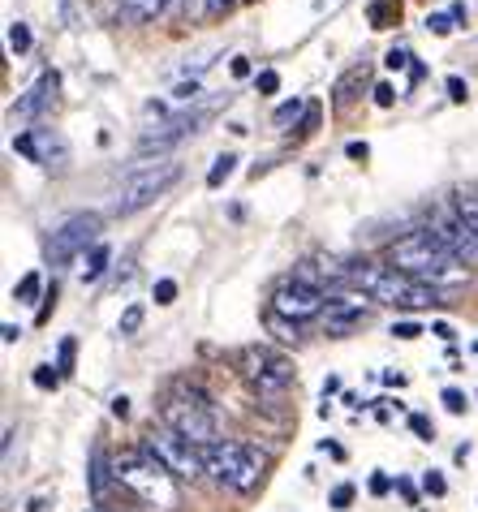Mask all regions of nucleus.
Returning <instances> with one entry per match:
<instances>
[{"label": "nucleus", "mask_w": 478, "mask_h": 512, "mask_svg": "<svg viewBox=\"0 0 478 512\" xmlns=\"http://www.w3.org/2000/svg\"><path fill=\"white\" fill-rule=\"evenodd\" d=\"M388 267H397V272H405V276H414V280L431 284L435 293H440V289H461V284H470V267L461 263V259H453V254H448L427 229L405 233L401 241H392V246H388Z\"/></svg>", "instance_id": "nucleus-1"}, {"label": "nucleus", "mask_w": 478, "mask_h": 512, "mask_svg": "<svg viewBox=\"0 0 478 512\" xmlns=\"http://www.w3.org/2000/svg\"><path fill=\"white\" fill-rule=\"evenodd\" d=\"M112 478H117L121 487L130 491L143 508H151V512H173L181 504L177 474H168V469L151 457L147 448H134V452H125V457H117V465H112Z\"/></svg>", "instance_id": "nucleus-2"}, {"label": "nucleus", "mask_w": 478, "mask_h": 512, "mask_svg": "<svg viewBox=\"0 0 478 512\" xmlns=\"http://www.w3.org/2000/svg\"><path fill=\"white\" fill-rule=\"evenodd\" d=\"M349 280H354L375 306H397V310H427V306H440V293H435L431 284L405 276V272H397V267L358 263Z\"/></svg>", "instance_id": "nucleus-3"}, {"label": "nucleus", "mask_w": 478, "mask_h": 512, "mask_svg": "<svg viewBox=\"0 0 478 512\" xmlns=\"http://www.w3.org/2000/svg\"><path fill=\"white\" fill-rule=\"evenodd\" d=\"M181 181V164L177 160H156V164H138L130 177L117 186V194H112V207H108V216H138L143 207H151L156 198H164L168 190H173Z\"/></svg>", "instance_id": "nucleus-4"}, {"label": "nucleus", "mask_w": 478, "mask_h": 512, "mask_svg": "<svg viewBox=\"0 0 478 512\" xmlns=\"http://www.w3.org/2000/svg\"><path fill=\"white\" fill-rule=\"evenodd\" d=\"M203 465L220 487L233 491H255L267 474V457L255 444H242V439H220V444L203 448Z\"/></svg>", "instance_id": "nucleus-5"}, {"label": "nucleus", "mask_w": 478, "mask_h": 512, "mask_svg": "<svg viewBox=\"0 0 478 512\" xmlns=\"http://www.w3.org/2000/svg\"><path fill=\"white\" fill-rule=\"evenodd\" d=\"M160 418H164L168 431H177L181 439H190L194 448L220 444V426H216V418H212V405H207V396L194 392V388L168 392L164 405H160Z\"/></svg>", "instance_id": "nucleus-6"}, {"label": "nucleus", "mask_w": 478, "mask_h": 512, "mask_svg": "<svg viewBox=\"0 0 478 512\" xmlns=\"http://www.w3.org/2000/svg\"><path fill=\"white\" fill-rule=\"evenodd\" d=\"M293 362L285 358V353H276V349H246L242 353V379L250 383V392L263 396V401H280L285 396V388L293 383Z\"/></svg>", "instance_id": "nucleus-7"}, {"label": "nucleus", "mask_w": 478, "mask_h": 512, "mask_svg": "<svg viewBox=\"0 0 478 512\" xmlns=\"http://www.w3.org/2000/svg\"><path fill=\"white\" fill-rule=\"evenodd\" d=\"M100 216L95 211H78V216H69L61 229L48 237V263L52 267H69L78 259V254H87L100 246Z\"/></svg>", "instance_id": "nucleus-8"}, {"label": "nucleus", "mask_w": 478, "mask_h": 512, "mask_svg": "<svg viewBox=\"0 0 478 512\" xmlns=\"http://www.w3.org/2000/svg\"><path fill=\"white\" fill-rule=\"evenodd\" d=\"M143 448L168 469V474H177V478H199V474H207L203 448H194L190 439H181L177 431H168V426H160V431H147L143 435Z\"/></svg>", "instance_id": "nucleus-9"}, {"label": "nucleus", "mask_w": 478, "mask_h": 512, "mask_svg": "<svg viewBox=\"0 0 478 512\" xmlns=\"http://www.w3.org/2000/svg\"><path fill=\"white\" fill-rule=\"evenodd\" d=\"M323 306H328L323 289H315V284H306V280H298V276H289V280L272 293V315L289 319V323L315 319V315H323Z\"/></svg>", "instance_id": "nucleus-10"}, {"label": "nucleus", "mask_w": 478, "mask_h": 512, "mask_svg": "<svg viewBox=\"0 0 478 512\" xmlns=\"http://www.w3.org/2000/svg\"><path fill=\"white\" fill-rule=\"evenodd\" d=\"M427 233L440 241V246L453 254V259H461V263H478V237L461 224V216L453 211V203L448 207H435L431 211V224H427Z\"/></svg>", "instance_id": "nucleus-11"}, {"label": "nucleus", "mask_w": 478, "mask_h": 512, "mask_svg": "<svg viewBox=\"0 0 478 512\" xmlns=\"http://www.w3.org/2000/svg\"><path fill=\"white\" fill-rule=\"evenodd\" d=\"M371 297L367 293H332L328 297V306H323V327H328L332 336H345V332H354V327H362L371 319Z\"/></svg>", "instance_id": "nucleus-12"}, {"label": "nucleus", "mask_w": 478, "mask_h": 512, "mask_svg": "<svg viewBox=\"0 0 478 512\" xmlns=\"http://www.w3.org/2000/svg\"><path fill=\"white\" fill-rule=\"evenodd\" d=\"M13 151H22L26 160H35L44 168H65L69 164V142L56 130H35V134L13 138Z\"/></svg>", "instance_id": "nucleus-13"}, {"label": "nucleus", "mask_w": 478, "mask_h": 512, "mask_svg": "<svg viewBox=\"0 0 478 512\" xmlns=\"http://www.w3.org/2000/svg\"><path fill=\"white\" fill-rule=\"evenodd\" d=\"M56 91H61V78H56V69H44L35 87L26 91V95L18 99V104H13L9 117H13V121H39L44 112H52V108H56Z\"/></svg>", "instance_id": "nucleus-14"}, {"label": "nucleus", "mask_w": 478, "mask_h": 512, "mask_svg": "<svg viewBox=\"0 0 478 512\" xmlns=\"http://www.w3.org/2000/svg\"><path fill=\"white\" fill-rule=\"evenodd\" d=\"M108 263H112V246H108V241H100V246L87 254V267L78 272V280H82V284H95V280L108 272Z\"/></svg>", "instance_id": "nucleus-15"}, {"label": "nucleus", "mask_w": 478, "mask_h": 512, "mask_svg": "<svg viewBox=\"0 0 478 512\" xmlns=\"http://www.w3.org/2000/svg\"><path fill=\"white\" fill-rule=\"evenodd\" d=\"M453 211L461 216V224H466V229L478 237V194L474 190H457L453 194Z\"/></svg>", "instance_id": "nucleus-16"}, {"label": "nucleus", "mask_w": 478, "mask_h": 512, "mask_svg": "<svg viewBox=\"0 0 478 512\" xmlns=\"http://www.w3.org/2000/svg\"><path fill=\"white\" fill-rule=\"evenodd\" d=\"M168 0H121V9H125V18L130 22H151V18H160Z\"/></svg>", "instance_id": "nucleus-17"}, {"label": "nucleus", "mask_w": 478, "mask_h": 512, "mask_svg": "<svg viewBox=\"0 0 478 512\" xmlns=\"http://www.w3.org/2000/svg\"><path fill=\"white\" fill-rule=\"evenodd\" d=\"M91 495H95V500H104V487H108V452L104 448H95L91 452Z\"/></svg>", "instance_id": "nucleus-18"}, {"label": "nucleus", "mask_w": 478, "mask_h": 512, "mask_svg": "<svg viewBox=\"0 0 478 512\" xmlns=\"http://www.w3.org/2000/svg\"><path fill=\"white\" fill-rule=\"evenodd\" d=\"M233 168H237V155H229V151H224V155H216V160H212V173H207V186H212V190H220L224 181L233 177Z\"/></svg>", "instance_id": "nucleus-19"}, {"label": "nucleus", "mask_w": 478, "mask_h": 512, "mask_svg": "<svg viewBox=\"0 0 478 512\" xmlns=\"http://www.w3.org/2000/svg\"><path fill=\"white\" fill-rule=\"evenodd\" d=\"M143 319H147V310H143V302H130L121 310V323H117V332L121 336H134L138 327H143Z\"/></svg>", "instance_id": "nucleus-20"}, {"label": "nucleus", "mask_w": 478, "mask_h": 512, "mask_svg": "<svg viewBox=\"0 0 478 512\" xmlns=\"http://www.w3.org/2000/svg\"><path fill=\"white\" fill-rule=\"evenodd\" d=\"M9 52L13 56L31 52V26H26V22H9Z\"/></svg>", "instance_id": "nucleus-21"}, {"label": "nucleus", "mask_w": 478, "mask_h": 512, "mask_svg": "<svg viewBox=\"0 0 478 512\" xmlns=\"http://www.w3.org/2000/svg\"><path fill=\"white\" fill-rule=\"evenodd\" d=\"M453 22H457L453 13H431V18H427V31L444 39V35H453Z\"/></svg>", "instance_id": "nucleus-22"}, {"label": "nucleus", "mask_w": 478, "mask_h": 512, "mask_svg": "<svg viewBox=\"0 0 478 512\" xmlns=\"http://www.w3.org/2000/svg\"><path fill=\"white\" fill-rule=\"evenodd\" d=\"M423 491L435 495V500H440V495H448V482H444L440 469H427V474H423Z\"/></svg>", "instance_id": "nucleus-23"}, {"label": "nucleus", "mask_w": 478, "mask_h": 512, "mask_svg": "<svg viewBox=\"0 0 478 512\" xmlns=\"http://www.w3.org/2000/svg\"><path fill=\"white\" fill-rule=\"evenodd\" d=\"M35 293H39V272L22 276V284H18V289H13V297H18V302H35Z\"/></svg>", "instance_id": "nucleus-24"}, {"label": "nucleus", "mask_w": 478, "mask_h": 512, "mask_svg": "<svg viewBox=\"0 0 478 512\" xmlns=\"http://www.w3.org/2000/svg\"><path fill=\"white\" fill-rule=\"evenodd\" d=\"M302 108H306L302 99H289V104H280V108H276V125H289V121H298V117H302Z\"/></svg>", "instance_id": "nucleus-25"}, {"label": "nucleus", "mask_w": 478, "mask_h": 512, "mask_svg": "<svg viewBox=\"0 0 478 512\" xmlns=\"http://www.w3.org/2000/svg\"><path fill=\"white\" fill-rule=\"evenodd\" d=\"M74 340H61V358H56V371H61V379L69 375V371H74Z\"/></svg>", "instance_id": "nucleus-26"}, {"label": "nucleus", "mask_w": 478, "mask_h": 512, "mask_svg": "<svg viewBox=\"0 0 478 512\" xmlns=\"http://www.w3.org/2000/svg\"><path fill=\"white\" fill-rule=\"evenodd\" d=\"M177 302V280H156V306H173Z\"/></svg>", "instance_id": "nucleus-27"}, {"label": "nucleus", "mask_w": 478, "mask_h": 512, "mask_svg": "<svg viewBox=\"0 0 478 512\" xmlns=\"http://www.w3.org/2000/svg\"><path fill=\"white\" fill-rule=\"evenodd\" d=\"M255 87H259V95H276L280 91V74L276 69H263V74L255 78Z\"/></svg>", "instance_id": "nucleus-28"}, {"label": "nucleus", "mask_w": 478, "mask_h": 512, "mask_svg": "<svg viewBox=\"0 0 478 512\" xmlns=\"http://www.w3.org/2000/svg\"><path fill=\"white\" fill-rule=\"evenodd\" d=\"M354 504V482H341V487H332V508H349Z\"/></svg>", "instance_id": "nucleus-29"}, {"label": "nucleus", "mask_w": 478, "mask_h": 512, "mask_svg": "<svg viewBox=\"0 0 478 512\" xmlns=\"http://www.w3.org/2000/svg\"><path fill=\"white\" fill-rule=\"evenodd\" d=\"M61 383V371H52V366H35V388H56Z\"/></svg>", "instance_id": "nucleus-30"}, {"label": "nucleus", "mask_w": 478, "mask_h": 512, "mask_svg": "<svg viewBox=\"0 0 478 512\" xmlns=\"http://www.w3.org/2000/svg\"><path fill=\"white\" fill-rule=\"evenodd\" d=\"M444 405H448V414H466V396L457 388H444Z\"/></svg>", "instance_id": "nucleus-31"}, {"label": "nucleus", "mask_w": 478, "mask_h": 512, "mask_svg": "<svg viewBox=\"0 0 478 512\" xmlns=\"http://www.w3.org/2000/svg\"><path fill=\"white\" fill-rule=\"evenodd\" d=\"M392 336H397V340H418V336H423V327H418V323H392Z\"/></svg>", "instance_id": "nucleus-32"}, {"label": "nucleus", "mask_w": 478, "mask_h": 512, "mask_svg": "<svg viewBox=\"0 0 478 512\" xmlns=\"http://www.w3.org/2000/svg\"><path fill=\"white\" fill-rule=\"evenodd\" d=\"M237 0H207V18H220V13H229Z\"/></svg>", "instance_id": "nucleus-33"}, {"label": "nucleus", "mask_w": 478, "mask_h": 512, "mask_svg": "<svg viewBox=\"0 0 478 512\" xmlns=\"http://www.w3.org/2000/svg\"><path fill=\"white\" fill-rule=\"evenodd\" d=\"M405 65H410V52H405V48H392V52H388V69H405Z\"/></svg>", "instance_id": "nucleus-34"}, {"label": "nucleus", "mask_w": 478, "mask_h": 512, "mask_svg": "<svg viewBox=\"0 0 478 512\" xmlns=\"http://www.w3.org/2000/svg\"><path fill=\"white\" fill-rule=\"evenodd\" d=\"M397 491L405 495V504H410V508L418 504V491H414V482H410V478H397Z\"/></svg>", "instance_id": "nucleus-35"}, {"label": "nucleus", "mask_w": 478, "mask_h": 512, "mask_svg": "<svg viewBox=\"0 0 478 512\" xmlns=\"http://www.w3.org/2000/svg\"><path fill=\"white\" fill-rule=\"evenodd\" d=\"M448 95H453L457 104H466V95H470V91H466V82H461V78H448Z\"/></svg>", "instance_id": "nucleus-36"}, {"label": "nucleus", "mask_w": 478, "mask_h": 512, "mask_svg": "<svg viewBox=\"0 0 478 512\" xmlns=\"http://www.w3.org/2000/svg\"><path fill=\"white\" fill-rule=\"evenodd\" d=\"M392 99H397V95H392V87H388V82H379V87H375V104H379V108H388Z\"/></svg>", "instance_id": "nucleus-37"}, {"label": "nucleus", "mask_w": 478, "mask_h": 512, "mask_svg": "<svg viewBox=\"0 0 478 512\" xmlns=\"http://www.w3.org/2000/svg\"><path fill=\"white\" fill-rule=\"evenodd\" d=\"M410 426H414V435H423V439H431V435H435V431H431V422H427L423 414H414V418H410Z\"/></svg>", "instance_id": "nucleus-38"}, {"label": "nucleus", "mask_w": 478, "mask_h": 512, "mask_svg": "<svg viewBox=\"0 0 478 512\" xmlns=\"http://www.w3.org/2000/svg\"><path fill=\"white\" fill-rule=\"evenodd\" d=\"M371 491H375V495H388V491H392V478H388V474H375V478H371Z\"/></svg>", "instance_id": "nucleus-39"}, {"label": "nucleus", "mask_w": 478, "mask_h": 512, "mask_svg": "<svg viewBox=\"0 0 478 512\" xmlns=\"http://www.w3.org/2000/svg\"><path fill=\"white\" fill-rule=\"evenodd\" d=\"M367 142H349V160H367Z\"/></svg>", "instance_id": "nucleus-40"}, {"label": "nucleus", "mask_w": 478, "mask_h": 512, "mask_svg": "<svg viewBox=\"0 0 478 512\" xmlns=\"http://www.w3.org/2000/svg\"><path fill=\"white\" fill-rule=\"evenodd\" d=\"M250 74V61L246 56H233V78H246Z\"/></svg>", "instance_id": "nucleus-41"}, {"label": "nucleus", "mask_w": 478, "mask_h": 512, "mask_svg": "<svg viewBox=\"0 0 478 512\" xmlns=\"http://www.w3.org/2000/svg\"><path fill=\"white\" fill-rule=\"evenodd\" d=\"M22 340V327H13V323H5V345H18Z\"/></svg>", "instance_id": "nucleus-42"}, {"label": "nucleus", "mask_w": 478, "mask_h": 512, "mask_svg": "<svg viewBox=\"0 0 478 512\" xmlns=\"http://www.w3.org/2000/svg\"><path fill=\"white\" fill-rule=\"evenodd\" d=\"M112 414L125 418V414H130V401H125V396H117V401H112Z\"/></svg>", "instance_id": "nucleus-43"}, {"label": "nucleus", "mask_w": 478, "mask_h": 512, "mask_svg": "<svg viewBox=\"0 0 478 512\" xmlns=\"http://www.w3.org/2000/svg\"><path fill=\"white\" fill-rule=\"evenodd\" d=\"M384 383H392V388H405V375L401 371H384Z\"/></svg>", "instance_id": "nucleus-44"}, {"label": "nucleus", "mask_w": 478, "mask_h": 512, "mask_svg": "<svg viewBox=\"0 0 478 512\" xmlns=\"http://www.w3.org/2000/svg\"><path fill=\"white\" fill-rule=\"evenodd\" d=\"M474 358H478V345H474Z\"/></svg>", "instance_id": "nucleus-45"}]
</instances>
